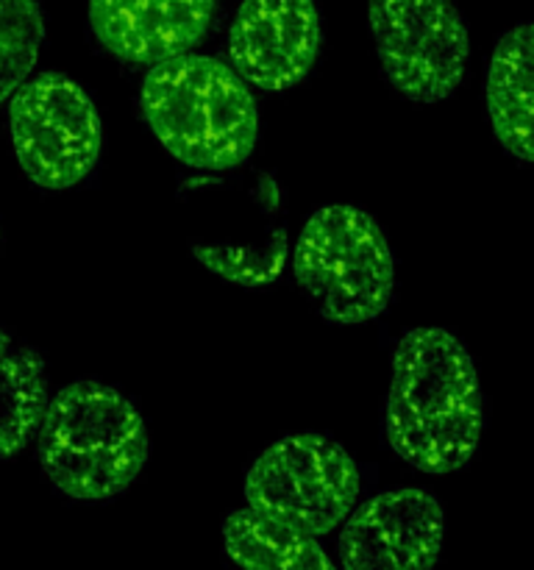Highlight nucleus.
Instances as JSON below:
<instances>
[{
  "label": "nucleus",
  "mask_w": 534,
  "mask_h": 570,
  "mask_svg": "<svg viewBox=\"0 0 534 570\" xmlns=\"http://www.w3.org/2000/svg\"><path fill=\"white\" fill-rule=\"evenodd\" d=\"M222 546L243 570H334L317 538L270 521L250 507L226 518Z\"/></svg>",
  "instance_id": "obj_13"
},
{
  "label": "nucleus",
  "mask_w": 534,
  "mask_h": 570,
  "mask_svg": "<svg viewBox=\"0 0 534 570\" xmlns=\"http://www.w3.org/2000/svg\"><path fill=\"white\" fill-rule=\"evenodd\" d=\"M487 117L510 156L534 161V22L506 31L487 67Z\"/></svg>",
  "instance_id": "obj_11"
},
{
  "label": "nucleus",
  "mask_w": 534,
  "mask_h": 570,
  "mask_svg": "<svg viewBox=\"0 0 534 570\" xmlns=\"http://www.w3.org/2000/svg\"><path fill=\"white\" fill-rule=\"evenodd\" d=\"M367 20L384 72L404 98L437 104L459 89L471 39L454 0H367Z\"/></svg>",
  "instance_id": "obj_7"
},
{
  "label": "nucleus",
  "mask_w": 534,
  "mask_h": 570,
  "mask_svg": "<svg viewBox=\"0 0 534 570\" xmlns=\"http://www.w3.org/2000/svg\"><path fill=\"white\" fill-rule=\"evenodd\" d=\"M139 111L154 137L198 170L239 167L259 137V111L248 81L215 56L181 53L150 67Z\"/></svg>",
  "instance_id": "obj_2"
},
{
  "label": "nucleus",
  "mask_w": 534,
  "mask_h": 570,
  "mask_svg": "<svg viewBox=\"0 0 534 570\" xmlns=\"http://www.w3.org/2000/svg\"><path fill=\"white\" fill-rule=\"evenodd\" d=\"M387 443L423 473L462 471L484 429L476 365L448 328H412L393 351L387 393Z\"/></svg>",
  "instance_id": "obj_1"
},
{
  "label": "nucleus",
  "mask_w": 534,
  "mask_h": 570,
  "mask_svg": "<svg viewBox=\"0 0 534 570\" xmlns=\"http://www.w3.org/2000/svg\"><path fill=\"white\" fill-rule=\"evenodd\" d=\"M42 42L44 17L39 0H0V104L28 81Z\"/></svg>",
  "instance_id": "obj_14"
},
{
  "label": "nucleus",
  "mask_w": 534,
  "mask_h": 570,
  "mask_svg": "<svg viewBox=\"0 0 534 570\" xmlns=\"http://www.w3.org/2000/svg\"><path fill=\"white\" fill-rule=\"evenodd\" d=\"M39 465L59 493L106 501L134 484L148 462V429L137 406L100 382H76L48 401L39 423Z\"/></svg>",
  "instance_id": "obj_3"
},
{
  "label": "nucleus",
  "mask_w": 534,
  "mask_h": 570,
  "mask_svg": "<svg viewBox=\"0 0 534 570\" xmlns=\"http://www.w3.org/2000/svg\"><path fill=\"white\" fill-rule=\"evenodd\" d=\"M293 271L315 309L339 326L373 321L393 298V250L378 223L356 206H323L304 223Z\"/></svg>",
  "instance_id": "obj_4"
},
{
  "label": "nucleus",
  "mask_w": 534,
  "mask_h": 570,
  "mask_svg": "<svg viewBox=\"0 0 534 570\" xmlns=\"http://www.w3.org/2000/svg\"><path fill=\"white\" fill-rule=\"evenodd\" d=\"M317 50L320 14L315 0H243L228 31L231 67L267 92L304 81Z\"/></svg>",
  "instance_id": "obj_9"
},
{
  "label": "nucleus",
  "mask_w": 534,
  "mask_h": 570,
  "mask_svg": "<svg viewBox=\"0 0 534 570\" xmlns=\"http://www.w3.org/2000/svg\"><path fill=\"white\" fill-rule=\"evenodd\" d=\"M217 0H89V28L106 53L159 65L209 33Z\"/></svg>",
  "instance_id": "obj_10"
},
{
  "label": "nucleus",
  "mask_w": 534,
  "mask_h": 570,
  "mask_svg": "<svg viewBox=\"0 0 534 570\" xmlns=\"http://www.w3.org/2000/svg\"><path fill=\"white\" fill-rule=\"evenodd\" d=\"M445 538V512L428 490H387L345 518L343 570H432Z\"/></svg>",
  "instance_id": "obj_8"
},
{
  "label": "nucleus",
  "mask_w": 534,
  "mask_h": 570,
  "mask_svg": "<svg viewBox=\"0 0 534 570\" xmlns=\"http://www.w3.org/2000/svg\"><path fill=\"white\" fill-rule=\"evenodd\" d=\"M48 401L42 356L0 326V460L31 443Z\"/></svg>",
  "instance_id": "obj_12"
},
{
  "label": "nucleus",
  "mask_w": 534,
  "mask_h": 570,
  "mask_svg": "<svg viewBox=\"0 0 534 570\" xmlns=\"http://www.w3.org/2000/svg\"><path fill=\"white\" fill-rule=\"evenodd\" d=\"M9 131L22 173L42 189L76 187L100 159L98 109L65 72H42L11 95Z\"/></svg>",
  "instance_id": "obj_6"
},
{
  "label": "nucleus",
  "mask_w": 534,
  "mask_h": 570,
  "mask_svg": "<svg viewBox=\"0 0 534 570\" xmlns=\"http://www.w3.org/2000/svg\"><path fill=\"white\" fill-rule=\"evenodd\" d=\"M359 490V468L348 451L315 432L273 443L245 476L250 510L312 538L337 529L354 510Z\"/></svg>",
  "instance_id": "obj_5"
}]
</instances>
